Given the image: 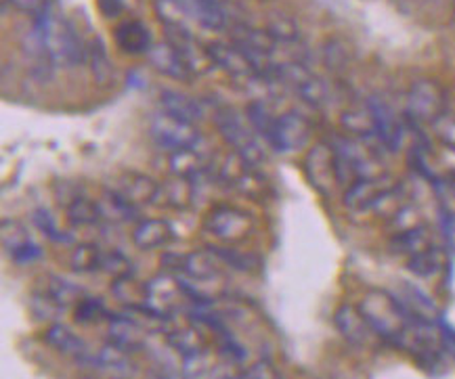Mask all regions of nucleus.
Masks as SVG:
<instances>
[{
	"label": "nucleus",
	"instance_id": "1",
	"mask_svg": "<svg viewBox=\"0 0 455 379\" xmlns=\"http://www.w3.org/2000/svg\"><path fill=\"white\" fill-rule=\"evenodd\" d=\"M32 43L36 59H46L52 66L72 67L86 63V44L55 4L34 17Z\"/></svg>",
	"mask_w": 455,
	"mask_h": 379
},
{
	"label": "nucleus",
	"instance_id": "2",
	"mask_svg": "<svg viewBox=\"0 0 455 379\" xmlns=\"http://www.w3.org/2000/svg\"><path fill=\"white\" fill-rule=\"evenodd\" d=\"M359 311L367 323H370V328L376 331V336L384 342L393 343V346L401 342V337L405 336V331L410 329L413 320H418L407 312V308L399 297H395L390 291L384 289L367 291L361 297Z\"/></svg>",
	"mask_w": 455,
	"mask_h": 379
},
{
	"label": "nucleus",
	"instance_id": "3",
	"mask_svg": "<svg viewBox=\"0 0 455 379\" xmlns=\"http://www.w3.org/2000/svg\"><path fill=\"white\" fill-rule=\"evenodd\" d=\"M214 124L220 137L231 145L233 151L242 157L250 168L260 166L265 162V151L256 141L252 128H250L248 118L235 112L233 107H219L214 112Z\"/></svg>",
	"mask_w": 455,
	"mask_h": 379
},
{
	"label": "nucleus",
	"instance_id": "4",
	"mask_svg": "<svg viewBox=\"0 0 455 379\" xmlns=\"http://www.w3.org/2000/svg\"><path fill=\"white\" fill-rule=\"evenodd\" d=\"M269 80H277L285 89L294 91L311 107H319L328 101V84L315 75L302 61L290 59L273 63Z\"/></svg>",
	"mask_w": 455,
	"mask_h": 379
},
{
	"label": "nucleus",
	"instance_id": "5",
	"mask_svg": "<svg viewBox=\"0 0 455 379\" xmlns=\"http://www.w3.org/2000/svg\"><path fill=\"white\" fill-rule=\"evenodd\" d=\"M254 218L243 209L233 206H217L204 216V231L225 243H237L252 235Z\"/></svg>",
	"mask_w": 455,
	"mask_h": 379
},
{
	"label": "nucleus",
	"instance_id": "6",
	"mask_svg": "<svg viewBox=\"0 0 455 379\" xmlns=\"http://www.w3.org/2000/svg\"><path fill=\"white\" fill-rule=\"evenodd\" d=\"M302 170L308 185L321 195H331L340 186L336 166V151L330 143H315L307 151L305 162H302Z\"/></svg>",
	"mask_w": 455,
	"mask_h": 379
},
{
	"label": "nucleus",
	"instance_id": "7",
	"mask_svg": "<svg viewBox=\"0 0 455 379\" xmlns=\"http://www.w3.org/2000/svg\"><path fill=\"white\" fill-rule=\"evenodd\" d=\"M445 112L447 99L439 83L422 78L411 84L410 92H407V115H410V120L419 122V124H433Z\"/></svg>",
	"mask_w": 455,
	"mask_h": 379
},
{
	"label": "nucleus",
	"instance_id": "8",
	"mask_svg": "<svg viewBox=\"0 0 455 379\" xmlns=\"http://www.w3.org/2000/svg\"><path fill=\"white\" fill-rule=\"evenodd\" d=\"M180 296H185L180 279L172 277L171 272H160L145 283V306L141 311L151 319L166 320L177 312Z\"/></svg>",
	"mask_w": 455,
	"mask_h": 379
},
{
	"label": "nucleus",
	"instance_id": "9",
	"mask_svg": "<svg viewBox=\"0 0 455 379\" xmlns=\"http://www.w3.org/2000/svg\"><path fill=\"white\" fill-rule=\"evenodd\" d=\"M151 137L160 145L162 149L168 151H180V149H194L202 143V134L197 130L196 124L185 122L174 115L160 112L154 115L149 126Z\"/></svg>",
	"mask_w": 455,
	"mask_h": 379
},
{
	"label": "nucleus",
	"instance_id": "10",
	"mask_svg": "<svg viewBox=\"0 0 455 379\" xmlns=\"http://www.w3.org/2000/svg\"><path fill=\"white\" fill-rule=\"evenodd\" d=\"M313 126L305 115L299 112H288L275 118L267 143L279 154H291V151H300L305 145L311 141Z\"/></svg>",
	"mask_w": 455,
	"mask_h": 379
},
{
	"label": "nucleus",
	"instance_id": "11",
	"mask_svg": "<svg viewBox=\"0 0 455 379\" xmlns=\"http://www.w3.org/2000/svg\"><path fill=\"white\" fill-rule=\"evenodd\" d=\"M367 109H370L373 126H376V138L387 151H399L405 143V124L401 122L395 109L380 97L367 99Z\"/></svg>",
	"mask_w": 455,
	"mask_h": 379
},
{
	"label": "nucleus",
	"instance_id": "12",
	"mask_svg": "<svg viewBox=\"0 0 455 379\" xmlns=\"http://www.w3.org/2000/svg\"><path fill=\"white\" fill-rule=\"evenodd\" d=\"M396 183H393L388 177H370V178H359L355 180L351 186H347L344 191V208L348 212H373V208L378 206V201L393 189Z\"/></svg>",
	"mask_w": 455,
	"mask_h": 379
},
{
	"label": "nucleus",
	"instance_id": "13",
	"mask_svg": "<svg viewBox=\"0 0 455 379\" xmlns=\"http://www.w3.org/2000/svg\"><path fill=\"white\" fill-rule=\"evenodd\" d=\"M208 57L212 59L214 66H219L220 69H225L231 78L235 80H254L260 78L259 72H256L252 63L242 51L237 49L233 43H220V40H214L206 46Z\"/></svg>",
	"mask_w": 455,
	"mask_h": 379
},
{
	"label": "nucleus",
	"instance_id": "14",
	"mask_svg": "<svg viewBox=\"0 0 455 379\" xmlns=\"http://www.w3.org/2000/svg\"><path fill=\"white\" fill-rule=\"evenodd\" d=\"M148 59L151 66H154L156 72H160L166 78L179 80V83H189L191 72L189 63L185 61V57L180 55V51L174 46L171 40H160V43H154L149 52Z\"/></svg>",
	"mask_w": 455,
	"mask_h": 379
},
{
	"label": "nucleus",
	"instance_id": "15",
	"mask_svg": "<svg viewBox=\"0 0 455 379\" xmlns=\"http://www.w3.org/2000/svg\"><path fill=\"white\" fill-rule=\"evenodd\" d=\"M112 191H116L122 200H126L132 208H145L157 201L162 195V186L151 177L141 172H126L118 178Z\"/></svg>",
	"mask_w": 455,
	"mask_h": 379
},
{
	"label": "nucleus",
	"instance_id": "16",
	"mask_svg": "<svg viewBox=\"0 0 455 379\" xmlns=\"http://www.w3.org/2000/svg\"><path fill=\"white\" fill-rule=\"evenodd\" d=\"M334 325L344 340L359 348L371 346V342L378 337L376 331L370 328V323L361 314L359 306L342 304L334 314Z\"/></svg>",
	"mask_w": 455,
	"mask_h": 379
},
{
	"label": "nucleus",
	"instance_id": "17",
	"mask_svg": "<svg viewBox=\"0 0 455 379\" xmlns=\"http://www.w3.org/2000/svg\"><path fill=\"white\" fill-rule=\"evenodd\" d=\"M108 340L109 346L118 348L120 352L132 354L145 348V329L137 320L124 317V314H109Z\"/></svg>",
	"mask_w": 455,
	"mask_h": 379
},
{
	"label": "nucleus",
	"instance_id": "18",
	"mask_svg": "<svg viewBox=\"0 0 455 379\" xmlns=\"http://www.w3.org/2000/svg\"><path fill=\"white\" fill-rule=\"evenodd\" d=\"M179 3L189 21H196L204 30L220 32L227 28V13L220 0H179Z\"/></svg>",
	"mask_w": 455,
	"mask_h": 379
},
{
	"label": "nucleus",
	"instance_id": "19",
	"mask_svg": "<svg viewBox=\"0 0 455 379\" xmlns=\"http://www.w3.org/2000/svg\"><path fill=\"white\" fill-rule=\"evenodd\" d=\"M114 40L118 49L126 55H148L151 46H154L149 28L137 20L122 21L114 30Z\"/></svg>",
	"mask_w": 455,
	"mask_h": 379
},
{
	"label": "nucleus",
	"instance_id": "20",
	"mask_svg": "<svg viewBox=\"0 0 455 379\" xmlns=\"http://www.w3.org/2000/svg\"><path fill=\"white\" fill-rule=\"evenodd\" d=\"M46 343L51 348H55L60 354H66L69 359L83 360V363H91L89 346L80 336H76L72 329L66 328L63 323H52L49 329H46Z\"/></svg>",
	"mask_w": 455,
	"mask_h": 379
},
{
	"label": "nucleus",
	"instance_id": "21",
	"mask_svg": "<svg viewBox=\"0 0 455 379\" xmlns=\"http://www.w3.org/2000/svg\"><path fill=\"white\" fill-rule=\"evenodd\" d=\"M160 105L162 112L174 115V118H180L185 122H191V124H197V122L204 120V105L200 101H196L194 97L185 95L180 91H171L166 89L160 95Z\"/></svg>",
	"mask_w": 455,
	"mask_h": 379
},
{
	"label": "nucleus",
	"instance_id": "22",
	"mask_svg": "<svg viewBox=\"0 0 455 379\" xmlns=\"http://www.w3.org/2000/svg\"><path fill=\"white\" fill-rule=\"evenodd\" d=\"M433 246H435L433 231H430L426 225L411 226V229L395 233V235L390 237V252L405 256V258H411V256L424 252V249Z\"/></svg>",
	"mask_w": 455,
	"mask_h": 379
},
{
	"label": "nucleus",
	"instance_id": "23",
	"mask_svg": "<svg viewBox=\"0 0 455 379\" xmlns=\"http://www.w3.org/2000/svg\"><path fill=\"white\" fill-rule=\"evenodd\" d=\"M174 231L171 223L162 218H145L132 231V241L139 249H157L171 243Z\"/></svg>",
	"mask_w": 455,
	"mask_h": 379
},
{
	"label": "nucleus",
	"instance_id": "24",
	"mask_svg": "<svg viewBox=\"0 0 455 379\" xmlns=\"http://www.w3.org/2000/svg\"><path fill=\"white\" fill-rule=\"evenodd\" d=\"M180 272L194 283L214 281L220 275L219 258H214L212 252H191L180 260Z\"/></svg>",
	"mask_w": 455,
	"mask_h": 379
},
{
	"label": "nucleus",
	"instance_id": "25",
	"mask_svg": "<svg viewBox=\"0 0 455 379\" xmlns=\"http://www.w3.org/2000/svg\"><path fill=\"white\" fill-rule=\"evenodd\" d=\"M206 166V157H204L196 147L172 151L171 160H168V170L180 180H194L197 177H202Z\"/></svg>",
	"mask_w": 455,
	"mask_h": 379
},
{
	"label": "nucleus",
	"instance_id": "26",
	"mask_svg": "<svg viewBox=\"0 0 455 379\" xmlns=\"http://www.w3.org/2000/svg\"><path fill=\"white\" fill-rule=\"evenodd\" d=\"M86 61L91 63L92 78H95V83L101 89H108L109 84H114V63L109 61L108 51H105V44L99 36H92L91 43L86 44Z\"/></svg>",
	"mask_w": 455,
	"mask_h": 379
},
{
	"label": "nucleus",
	"instance_id": "27",
	"mask_svg": "<svg viewBox=\"0 0 455 379\" xmlns=\"http://www.w3.org/2000/svg\"><path fill=\"white\" fill-rule=\"evenodd\" d=\"M168 346L183 359H194L206 352V340H204V336L194 328V325H187V328L171 331V334H168Z\"/></svg>",
	"mask_w": 455,
	"mask_h": 379
},
{
	"label": "nucleus",
	"instance_id": "28",
	"mask_svg": "<svg viewBox=\"0 0 455 379\" xmlns=\"http://www.w3.org/2000/svg\"><path fill=\"white\" fill-rule=\"evenodd\" d=\"M407 268H410V272H413V275L419 279L436 277L443 268H445V252L436 246L424 249V252L407 258Z\"/></svg>",
	"mask_w": 455,
	"mask_h": 379
},
{
	"label": "nucleus",
	"instance_id": "29",
	"mask_svg": "<svg viewBox=\"0 0 455 379\" xmlns=\"http://www.w3.org/2000/svg\"><path fill=\"white\" fill-rule=\"evenodd\" d=\"M342 130L353 138H361V141H367V138L376 137V126H373V118L367 109H348L340 115Z\"/></svg>",
	"mask_w": 455,
	"mask_h": 379
},
{
	"label": "nucleus",
	"instance_id": "30",
	"mask_svg": "<svg viewBox=\"0 0 455 379\" xmlns=\"http://www.w3.org/2000/svg\"><path fill=\"white\" fill-rule=\"evenodd\" d=\"M103 256L101 248L95 246V243H80V246L74 248L72 258H69V266H72L74 272L78 275H89V272H99L103 271Z\"/></svg>",
	"mask_w": 455,
	"mask_h": 379
},
{
	"label": "nucleus",
	"instance_id": "31",
	"mask_svg": "<svg viewBox=\"0 0 455 379\" xmlns=\"http://www.w3.org/2000/svg\"><path fill=\"white\" fill-rule=\"evenodd\" d=\"M114 296L124 304L126 308H132V311H141L145 306V285L139 283L135 277L124 275L114 279Z\"/></svg>",
	"mask_w": 455,
	"mask_h": 379
},
{
	"label": "nucleus",
	"instance_id": "32",
	"mask_svg": "<svg viewBox=\"0 0 455 379\" xmlns=\"http://www.w3.org/2000/svg\"><path fill=\"white\" fill-rule=\"evenodd\" d=\"M44 291L51 297H55V300L60 302L63 308L80 304V302H83L86 297L83 288H78V285L68 281V279H63V277H49V279H46Z\"/></svg>",
	"mask_w": 455,
	"mask_h": 379
},
{
	"label": "nucleus",
	"instance_id": "33",
	"mask_svg": "<svg viewBox=\"0 0 455 379\" xmlns=\"http://www.w3.org/2000/svg\"><path fill=\"white\" fill-rule=\"evenodd\" d=\"M68 220L76 226H86V225H97L103 218L101 206L95 201L86 200V197H78L68 206Z\"/></svg>",
	"mask_w": 455,
	"mask_h": 379
},
{
	"label": "nucleus",
	"instance_id": "34",
	"mask_svg": "<svg viewBox=\"0 0 455 379\" xmlns=\"http://www.w3.org/2000/svg\"><path fill=\"white\" fill-rule=\"evenodd\" d=\"M154 11L164 28H187L189 21L179 0H154Z\"/></svg>",
	"mask_w": 455,
	"mask_h": 379
},
{
	"label": "nucleus",
	"instance_id": "35",
	"mask_svg": "<svg viewBox=\"0 0 455 379\" xmlns=\"http://www.w3.org/2000/svg\"><path fill=\"white\" fill-rule=\"evenodd\" d=\"M273 38L277 40L279 44L285 43V44H296L299 43V26H296V21L291 20V17L279 13V15H273L271 21H269V30Z\"/></svg>",
	"mask_w": 455,
	"mask_h": 379
},
{
	"label": "nucleus",
	"instance_id": "36",
	"mask_svg": "<svg viewBox=\"0 0 455 379\" xmlns=\"http://www.w3.org/2000/svg\"><path fill=\"white\" fill-rule=\"evenodd\" d=\"M32 312L40 320H55L63 314V306L46 291H40V294L32 296Z\"/></svg>",
	"mask_w": 455,
	"mask_h": 379
},
{
	"label": "nucleus",
	"instance_id": "37",
	"mask_svg": "<svg viewBox=\"0 0 455 379\" xmlns=\"http://www.w3.org/2000/svg\"><path fill=\"white\" fill-rule=\"evenodd\" d=\"M32 239L28 235L26 226L15 223V220H4L3 223V243H4V249H7L9 254H15L17 249L26 246V243H30Z\"/></svg>",
	"mask_w": 455,
	"mask_h": 379
},
{
	"label": "nucleus",
	"instance_id": "38",
	"mask_svg": "<svg viewBox=\"0 0 455 379\" xmlns=\"http://www.w3.org/2000/svg\"><path fill=\"white\" fill-rule=\"evenodd\" d=\"M103 317H109V312L105 311L101 300H95V297L86 296L80 304H76V320H78V323L83 325L97 323V320H101Z\"/></svg>",
	"mask_w": 455,
	"mask_h": 379
},
{
	"label": "nucleus",
	"instance_id": "39",
	"mask_svg": "<svg viewBox=\"0 0 455 379\" xmlns=\"http://www.w3.org/2000/svg\"><path fill=\"white\" fill-rule=\"evenodd\" d=\"M430 126H433L436 138H439L445 147L455 151V114L445 112L441 118H436Z\"/></svg>",
	"mask_w": 455,
	"mask_h": 379
},
{
	"label": "nucleus",
	"instance_id": "40",
	"mask_svg": "<svg viewBox=\"0 0 455 379\" xmlns=\"http://www.w3.org/2000/svg\"><path fill=\"white\" fill-rule=\"evenodd\" d=\"M103 272H108L109 277L118 279L124 275H131V260L120 252H105L103 256Z\"/></svg>",
	"mask_w": 455,
	"mask_h": 379
},
{
	"label": "nucleus",
	"instance_id": "41",
	"mask_svg": "<svg viewBox=\"0 0 455 379\" xmlns=\"http://www.w3.org/2000/svg\"><path fill=\"white\" fill-rule=\"evenodd\" d=\"M233 379H282V373L271 360H256L254 365H250L242 375L233 377Z\"/></svg>",
	"mask_w": 455,
	"mask_h": 379
},
{
	"label": "nucleus",
	"instance_id": "42",
	"mask_svg": "<svg viewBox=\"0 0 455 379\" xmlns=\"http://www.w3.org/2000/svg\"><path fill=\"white\" fill-rule=\"evenodd\" d=\"M34 223H36L38 229L43 231L44 235L51 239V241L61 243L63 239H66V235H63V233L60 231V226H57L55 218H52V214L46 212V209H38V212L34 214Z\"/></svg>",
	"mask_w": 455,
	"mask_h": 379
},
{
	"label": "nucleus",
	"instance_id": "43",
	"mask_svg": "<svg viewBox=\"0 0 455 379\" xmlns=\"http://www.w3.org/2000/svg\"><path fill=\"white\" fill-rule=\"evenodd\" d=\"M40 256H43V249H40V246H36L34 241H30L23 248L17 249L15 254H11V258H13V262H17V265H32V262H36Z\"/></svg>",
	"mask_w": 455,
	"mask_h": 379
},
{
	"label": "nucleus",
	"instance_id": "44",
	"mask_svg": "<svg viewBox=\"0 0 455 379\" xmlns=\"http://www.w3.org/2000/svg\"><path fill=\"white\" fill-rule=\"evenodd\" d=\"M15 9L30 13L32 17H38L43 11H46L52 4V0H9Z\"/></svg>",
	"mask_w": 455,
	"mask_h": 379
},
{
	"label": "nucleus",
	"instance_id": "45",
	"mask_svg": "<svg viewBox=\"0 0 455 379\" xmlns=\"http://www.w3.org/2000/svg\"><path fill=\"white\" fill-rule=\"evenodd\" d=\"M325 61H328L330 67L336 69L347 66V51H344L340 44H328L325 46Z\"/></svg>",
	"mask_w": 455,
	"mask_h": 379
},
{
	"label": "nucleus",
	"instance_id": "46",
	"mask_svg": "<svg viewBox=\"0 0 455 379\" xmlns=\"http://www.w3.org/2000/svg\"><path fill=\"white\" fill-rule=\"evenodd\" d=\"M97 4L101 15L108 17V20H114L124 11V0H97Z\"/></svg>",
	"mask_w": 455,
	"mask_h": 379
},
{
	"label": "nucleus",
	"instance_id": "47",
	"mask_svg": "<svg viewBox=\"0 0 455 379\" xmlns=\"http://www.w3.org/2000/svg\"><path fill=\"white\" fill-rule=\"evenodd\" d=\"M449 189H451V193L455 195V177L449 178Z\"/></svg>",
	"mask_w": 455,
	"mask_h": 379
}]
</instances>
